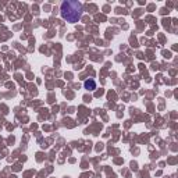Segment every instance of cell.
I'll list each match as a JSON object with an SVG mask.
<instances>
[{"label": "cell", "instance_id": "6da1fadb", "mask_svg": "<svg viewBox=\"0 0 178 178\" xmlns=\"http://www.w3.org/2000/svg\"><path fill=\"white\" fill-rule=\"evenodd\" d=\"M83 13L82 3H79L78 0H66L61 3L60 6V14L67 22L75 24L81 19Z\"/></svg>", "mask_w": 178, "mask_h": 178}, {"label": "cell", "instance_id": "7a4b0ae2", "mask_svg": "<svg viewBox=\"0 0 178 178\" xmlns=\"http://www.w3.org/2000/svg\"><path fill=\"white\" fill-rule=\"evenodd\" d=\"M83 86H85V89H88V91H95V89H96V82H95L93 79H86Z\"/></svg>", "mask_w": 178, "mask_h": 178}]
</instances>
